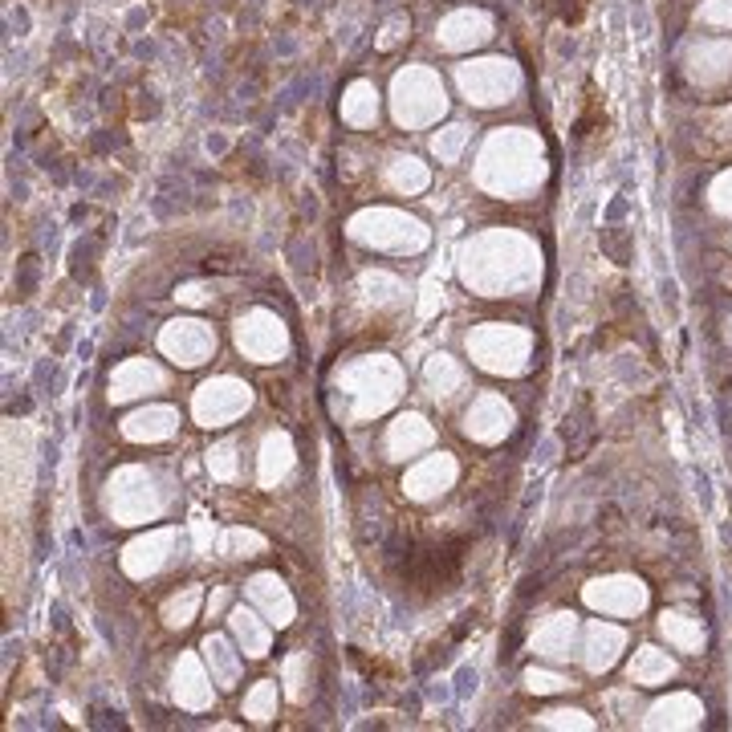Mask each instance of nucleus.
<instances>
[{"instance_id": "f257e3e1", "label": "nucleus", "mask_w": 732, "mask_h": 732, "mask_svg": "<svg viewBox=\"0 0 732 732\" xmlns=\"http://www.w3.org/2000/svg\"><path fill=\"white\" fill-rule=\"evenodd\" d=\"M729 390H732V379H729Z\"/></svg>"}]
</instances>
